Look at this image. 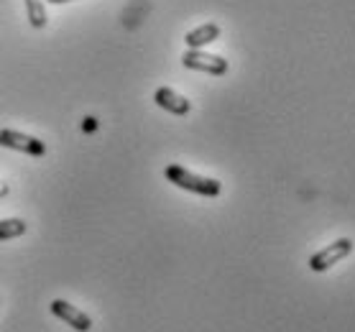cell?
<instances>
[{
	"mask_svg": "<svg viewBox=\"0 0 355 332\" xmlns=\"http://www.w3.org/2000/svg\"><path fill=\"white\" fill-rule=\"evenodd\" d=\"M164 177L169 179L174 186H179V189L192 192V195H200V197H218L220 192H223V184H220L218 179L192 174V171L184 169V166H179V164H169V166L164 169Z\"/></svg>",
	"mask_w": 355,
	"mask_h": 332,
	"instance_id": "1",
	"label": "cell"
},
{
	"mask_svg": "<svg viewBox=\"0 0 355 332\" xmlns=\"http://www.w3.org/2000/svg\"><path fill=\"white\" fill-rule=\"evenodd\" d=\"M353 248H355V243L350 241V238H340V241L330 243L327 248L317 251L315 256H309V261H307L309 271H315V274H324V271H330L335 263L345 261L347 256L353 253Z\"/></svg>",
	"mask_w": 355,
	"mask_h": 332,
	"instance_id": "2",
	"label": "cell"
},
{
	"mask_svg": "<svg viewBox=\"0 0 355 332\" xmlns=\"http://www.w3.org/2000/svg\"><path fill=\"white\" fill-rule=\"evenodd\" d=\"M182 64H184L187 69L207 72V74H212V77H223V74H227V69H230V64H227L223 57L207 54V51H202V49H187L184 54H182Z\"/></svg>",
	"mask_w": 355,
	"mask_h": 332,
	"instance_id": "3",
	"label": "cell"
},
{
	"mask_svg": "<svg viewBox=\"0 0 355 332\" xmlns=\"http://www.w3.org/2000/svg\"><path fill=\"white\" fill-rule=\"evenodd\" d=\"M0 146L13 148V151H21V154H28V156H44L46 154V143H44L41 138L26 136V133L13 130V128L0 130Z\"/></svg>",
	"mask_w": 355,
	"mask_h": 332,
	"instance_id": "4",
	"label": "cell"
},
{
	"mask_svg": "<svg viewBox=\"0 0 355 332\" xmlns=\"http://www.w3.org/2000/svg\"><path fill=\"white\" fill-rule=\"evenodd\" d=\"M51 315L59 317L62 322H67L72 330H77V332H89V330H92V320H89L85 312H80V309L72 307V304H69V302H64V299L51 302Z\"/></svg>",
	"mask_w": 355,
	"mask_h": 332,
	"instance_id": "5",
	"label": "cell"
},
{
	"mask_svg": "<svg viewBox=\"0 0 355 332\" xmlns=\"http://www.w3.org/2000/svg\"><path fill=\"white\" fill-rule=\"evenodd\" d=\"M154 103L162 107V110H166V113H171V115H187L189 110H192V103H189L184 95L174 92L171 87H159V89H156Z\"/></svg>",
	"mask_w": 355,
	"mask_h": 332,
	"instance_id": "6",
	"label": "cell"
},
{
	"mask_svg": "<svg viewBox=\"0 0 355 332\" xmlns=\"http://www.w3.org/2000/svg\"><path fill=\"white\" fill-rule=\"evenodd\" d=\"M220 33H223V28H220L218 24H202L197 26V28H192V31L184 36V44L189 46V49H205L207 44H212V41L220 39Z\"/></svg>",
	"mask_w": 355,
	"mask_h": 332,
	"instance_id": "7",
	"label": "cell"
},
{
	"mask_svg": "<svg viewBox=\"0 0 355 332\" xmlns=\"http://www.w3.org/2000/svg\"><path fill=\"white\" fill-rule=\"evenodd\" d=\"M26 3V16L28 24L33 28H44L46 26V8H44V0H24Z\"/></svg>",
	"mask_w": 355,
	"mask_h": 332,
	"instance_id": "8",
	"label": "cell"
},
{
	"mask_svg": "<svg viewBox=\"0 0 355 332\" xmlns=\"http://www.w3.org/2000/svg\"><path fill=\"white\" fill-rule=\"evenodd\" d=\"M28 230L24 220L18 218H8V220H0V241H13V238H21V235Z\"/></svg>",
	"mask_w": 355,
	"mask_h": 332,
	"instance_id": "9",
	"label": "cell"
},
{
	"mask_svg": "<svg viewBox=\"0 0 355 332\" xmlns=\"http://www.w3.org/2000/svg\"><path fill=\"white\" fill-rule=\"evenodd\" d=\"M97 128V121L95 118H87V121H85V130H95Z\"/></svg>",
	"mask_w": 355,
	"mask_h": 332,
	"instance_id": "10",
	"label": "cell"
},
{
	"mask_svg": "<svg viewBox=\"0 0 355 332\" xmlns=\"http://www.w3.org/2000/svg\"><path fill=\"white\" fill-rule=\"evenodd\" d=\"M8 195V184H3V182H0V197H6Z\"/></svg>",
	"mask_w": 355,
	"mask_h": 332,
	"instance_id": "11",
	"label": "cell"
},
{
	"mask_svg": "<svg viewBox=\"0 0 355 332\" xmlns=\"http://www.w3.org/2000/svg\"><path fill=\"white\" fill-rule=\"evenodd\" d=\"M46 3H57V6H62V3H72V0H46Z\"/></svg>",
	"mask_w": 355,
	"mask_h": 332,
	"instance_id": "12",
	"label": "cell"
}]
</instances>
